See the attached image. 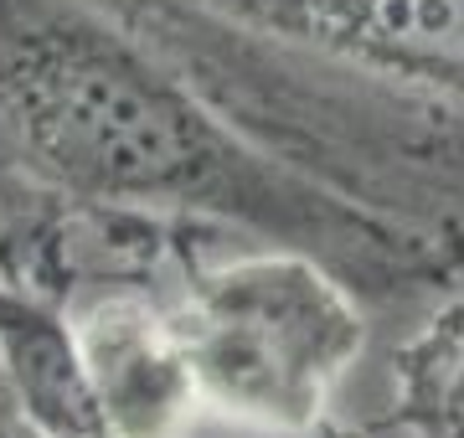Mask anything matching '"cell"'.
<instances>
[{
  "label": "cell",
  "instance_id": "cell-7",
  "mask_svg": "<svg viewBox=\"0 0 464 438\" xmlns=\"http://www.w3.org/2000/svg\"><path fill=\"white\" fill-rule=\"evenodd\" d=\"M299 438H362V433H351V428H341L335 418H320L310 433H299Z\"/></svg>",
  "mask_w": 464,
  "mask_h": 438
},
{
  "label": "cell",
  "instance_id": "cell-1",
  "mask_svg": "<svg viewBox=\"0 0 464 438\" xmlns=\"http://www.w3.org/2000/svg\"><path fill=\"white\" fill-rule=\"evenodd\" d=\"M0 150L78 212L227 227L372 300L444 273L423 233L274 155L103 0H0Z\"/></svg>",
  "mask_w": 464,
  "mask_h": 438
},
{
  "label": "cell",
  "instance_id": "cell-6",
  "mask_svg": "<svg viewBox=\"0 0 464 438\" xmlns=\"http://www.w3.org/2000/svg\"><path fill=\"white\" fill-rule=\"evenodd\" d=\"M0 438H36L32 428H26V418L16 413V403H11V392H5V376H0Z\"/></svg>",
  "mask_w": 464,
  "mask_h": 438
},
{
  "label": "cell",
  "instance_id": "cell-4",
  "mask_svg": "<svg viewBox=\"0 0 464 438\" xmlns=\"http://www.w3.org/2000/svg\"><path fill=\"white\" fill-rule=\"evenodd\" d=\"M258 47L464 99V0H181Z\"/></svg>",
  "mask_w": 464,
  "mask_h": 438
},
{
  "label": "cell",
  "instance_id": "cell-3",
  "mask_svg": "<svg viewBox=\"0 0 464 438\" xmlns=\"http://www.w3.org/2000/svg\"><path fill=\"white\" fill-rule=\"evenodd\" d=\"M63 309L103 438H191L207 407L170 294L130 273H88Z\"/></svg>",
  "mask_w": 464,
  "mask_h": 438
},
{
  "label": "cell",
  "instance_id": "cell-2",
  "mask_svg": "<svg viewBox=\"0 0 464 438\" xmlns=\"http://www.w3.org/2000/svg\"><path fill=\"white\" fill-rule=\"evenodd\" d=\"M170 309L201 407L258 433L299 438L331 418L335 382L366 346L356 289L295 248L186 258Z\"/></svg>",
  "mask_w": 464,
  "mask_h": 438
},
{
  "label": "cell",
  "instance_id": "cell-5",
  "mask_svg": "<svg viewBox=\"0 0 464 438\" xmlns=\"http://www.w3.org/2000/svg\"><path fill=\"white\" fill-rule=\"evenodd\" d=\"M387 428L408 438H464V300L433 309L423 330L392 351Z\"/></svg>",
  "mask_w": 464,
  "mask_h": 438
}]
</instances>
